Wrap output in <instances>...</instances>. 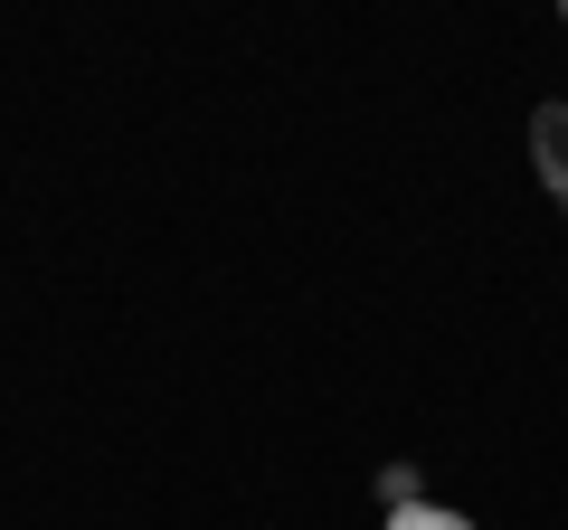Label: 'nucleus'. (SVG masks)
I'll return each mask as SVG.
<instances>
[{
	"label": "nucleus",
	"mask_w": 568,
	"mask_h": 530,
	"mask_svg": "<svg viewBox=\"0 0 568 530\" xmlns=\"http://www.w3.org/2000/svg\"><path fill=\"white\" fill-rule=\"evenodd\" d=\"M530 143H540V181L568 200V104H540V123H530Z\"/></svg>",
	"instance_id": "f257e3e1"
},
{
	"label": "nucleus",
	"mask_w": 568,
	"mask_h": 530,
	"mask_svg": "<svg viewBox=\"0 0 568 530\" xmlns=\"http://www.w3.org/2000/svg\"><path fill=\"white\" fill-rule=\"evenodd\" d=\"M388 530H474L465 511H446V502H398L388 511Z\"/></svg>",
	"instance_id": "f03ea898"
},
{
	"label": "nucleus",
	"mask_w": 568,
	"mask_h": 530,
	"mask_svg": "<svg viewBox=\"0 0 568 530\" xmlns=\"http://www.w3.org/2000/svg\"><path fill=\"white\" fill-rule=\"evenodd\" d=\"M379 502L398 511V502H426V492H417V473H407V465H388V473H379Z\"/></svg>",
	"instance_id": "7ed1b4c3"
}]
</instances>
